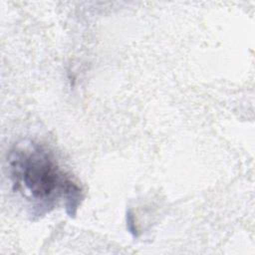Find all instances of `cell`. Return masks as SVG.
<instances>
[{
	"mask_svg": "<svg viewBox=\"0 0 255 255\" xmlns=\"http://www.w3.org/2000/svg\"><path fill=\"white\" fill-rule=\"evenodd\" d=\"M9 164L16 187L44 212L65 200L68 214H76L82 189L58 165L51 152L38 144L16 148L10 153Z\"/></svg>",
	"mask_w": 255,
	"mask_h": 255,
	"instance_id": "cell-1",
	"label": "cell"
}]
</instances>
